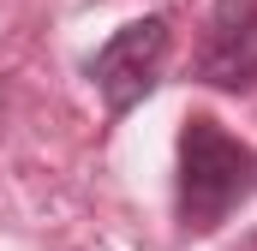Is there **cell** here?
<instances>
[{
  "mask_svg": "<svg viewBox=\"0 0 257 251\" xmlns=\"http://www.w3.org/2000/svg\"><path fill=\"white\" fill-rule=\"evenodd\" d=\"M257 186V156L209 114H192L180 126V227L209 233L221 227Z\"/></svg>",
  "mask_w": 257,
  "mask_h": 251,
  "instance_id": "1",
  "label": "cell"
},
{
  "mask_svg": "<svg viewBox=\"0 0 257 251\" xmlns=\"http://www.w3.org/2000/svg\"><path fill=\"white\" fill-rule=\"evenodd\" d=\"M168 18H132L120 24L96 54H90V84H96V96H102V108L120 120L132 114L156 84H162V66H168Z\"/></svg>",
  "mask_w": 257,
  "mask_h": 251,
  "instance_id": "2",
  "label": "cell"
},
{
  "mask_svg": "<svg viewBox=\"0 0 257 251\" xmlns=\"http://www.w3.org/2000/svg\"><path fill=\"white\" fill-rule=\"evenodd\" d=\"M197 78L209 90H257V0H215Z\"/></svg>",
  "mask_w": 257,
  "mask_h": 251,
  "instance_id": "3",
  "label": "cell"
}]
</instances>
